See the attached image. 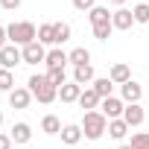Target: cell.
Segmentation results:
<instances>
[{
	"mask_svg": "<svg viewBox=\"0 0 149 149\" xmlns=\"http://www.w3.org/2000/svg\"><path fill=\"white\" fill-rule=\"evenodd\" d=\"M100 111H102L108 120H117V117H123L126 102H123L120 97H105V100H102V105H100Z\"/></svg>",
	"mask_w": 149,
	"mask_h": 149,
	"instance_id": "5",
	"label": "cell"
},
{
	"mask_svg": "<svg viewBox=\"0 0 149 149\" xmlns=\"http://www.w3.org/2000/svg\"><path fill=\"white\" fill-rule=\"evenodd\" d=\"M47 79H50V85L61 88V85L67 82V73H64V67H50V70H47Z\"/></svg>",
	"mask_w": 149,
	"mask_h": 149,
	"instance_id": "26",
	"label": "cell"
},
{
	"mask_svg": "<svg viewBox=\"0 0 149 149\" xmlns=\"http://www.w3.org/2000/svg\"><path fill=\"white\" fill-rule=\"evenodd\" d=\"M38 44L56 47V29H53V24H41V26H38Z\"/></svg>",
	"mask_w": 149,
	"mask_h": 149,
	"instance_id": "24",
	"label": "cell"
},
{
	"mask_svg": "<svg viewBox=\"0 0 149 149\" xmlns=\"http://www.w3.org/2000/svg\"><path fill=\"white\" fill-rule=\"evenodd\" d=\"M82 137H85V134H82V126H79V123H67V126L61 129V143H67V146H79Z\"/></svg>",
	"mask_w": 149,
	"mask_h": 149,
	"instance_id": "15",
	"label": "cell"
},
{
	"mask_svg": "<svg viewBox=\"0 0 149 149\" xmlns=\"http://www.w3.org/2000/svg\"><path fill=\"white\" fill-rule=\"evenodd\" d=\"M123 120L129 123V129H137V126H143V120H146V111H143V105H140V102H132V105H126V111H123Z\"/></svg>",
	"mask_w": 149,
	"mask_h": 149,
	"instance_id": "9",
	"label": "cell"
},
{
	"mask_svg": "<svg viewBox=\"0 0 149 149\" xmlns=\"http://www.w3.org/2000/svg\"><path fill=\"white\" fill-rule=\"evenodd\" d=\"M53 29H56V47H61V44L70 41V35H73L70 24H64V21H53Z\"/></svg>",
	"mask_w": 149,
	"mask_h": 149,
	"instance_id": "23",
	"label": "cell"
},
{
	"mask_svg": "<svg viewBox=\"0 0 149 149\" xmlns=\"http://www.w3.org/2000/svg\"><path fill=\"white\" fill-rule=\"evenodd\" d=\"M117 149H132V146H129V143H123V146H117Z\"/></svg>",
	"mask_w": 149,
	"mask_h": 149,
	"instance_id": "35",
	"label": "cell"
},
{
	"mask_svg": "<svg viewBox=\"0 0 149 149\" xmlns=\"http://www.w3.org/2000/svg\"><path fill=\"white\" fill-rule=\"evenodd\" d=\"M0 126H3V111H0Z\"/></svg>",
	"mask_w": 149,
	"mask_h": 149,
	"instance_id": "36",
	"label": "cell"
},
{
	"mask_svg": "<svg viewBox=\"0 0 149 149\" xmlns=\"http://www.w3.org/2000/svg\"><path fill=\"white\" fill-rule=\"evenodd\" d=\"M132 24H134V15H132V9H114L111 12V26L114 29H120V32H126V29H132Z\"/></svg>",
	"mask_w": 149,
	"mask_h": 149,
	"instance_id": "6",
	"label": "cell"
},
{
	"mask_svg": "<svg viewBox=\"0 0 149 149\" xmlns=\"http://www.w3.org/2000/svg\"><path fill=\"white\" fill-rule=\"evenodd\" d=\"M67 61H70L73 67H85V64H91V50H88V47H73V50L67 53Z\"/></svg>",
	"mask_w": 149,
	"mask_h": 149,
	"instance_id": "17",
	"label": "cell"
},
{
	"mask_svg": "<svg viewBox=\"0 0 149 149\" xmlns=\"http://www.w3.org/2000/svg\"><path fill=\"white\" fill-rule=\"evenodd\" d=\"M97 6V0H73V9H79V12H91Z\"/></svg>",
	"mask_w": 149,
	"mask_h": 149,
	"instance_id": "30",
	"label": "cell"
},
{
	"mask_svg": "<svg viewBox=\"0 0 149 149\" xmlns=\"http://www.w3.org/2000/svg\"><path fill=\"white\" fill-rule=\"evenodd\" d=\"M32 100H35V97H32V91H29V88H15V91L9 94V105H12V108H18V111L29 108V105H32Z\"/></svg>",
	"mask_w": 149,
	"mask_h": 149,
	"instance_id": "8",
	"label": "cell"
},
{
	"mask_svg": "<svg viewBox=\"0 0 149 149\" xmlns=\"http://www.w3.org/2000/svg\"><path fill=\"white\" fill-rule=\"evenodd\" d=\"M111 32H114L111 24H100V26H94V38H97V41H108Z\"/></svg>",
	"mask_w": 149,
	"mask_h": 149,
	"instance_id": "29",
	"label": "cell"
},
{
	"mask_svg": "<svg viewBox=\"0 0 149 149\" xmlns=\"http://www.w3.org/2000/svg\"><path fill=\"white\" fill-rule=\"evenodd\" d=\"M6 41H9V32H6V26H0V50L6 47Z\"/></svg>",
	"mask_w": 149,
	"mask_h": 149,
	"instance_id": "33",
	"label": "cell"
},
{
	"mask_svg": "<svg viewBox=\"0 0 149 149\" xmlns=\"http://www.w3.org/2000/svg\"><path fill=\"white\" fill-rule=\"evenodd\" d=\"M21 61H24V53H21V47H15V44H6L3 50H0V67H3V70H15Z\"/></svg>",
	"mask_w": 149,
	"mask_h": 149,
	"instance_id": "4",
	"label": "cell"
},
{
	"mask_svg": "<svg viewBox=\"0 0 149 149\" xmlns=\"http://www.w3.org/2000/svg\"><path fill=\"white\" fill-rule=\"evenodd\" d=\"M108 79H111L114 85H126V82H132V67H129L126 61H117V64H111V70H108Z\"/></svg>",
	"mask_w": 149,
	"mask_h": 149,
	"instance_id": "10",
	"label": "cell"
},
{
	"mask_svg": "<svg viewBox=\"0 0 149 149\" xmlns=\"http://www.w3.org/2000/svg\"><path fill=\"white\" fill-rule=\"evenodd\" d=\"M108 134H111L114 140H123V137L129 134V123H126L123 117H117V120H108Z\"/></svg>",
	"mask_w": 149,
	"mask_h": 149,
	"instance_id": "21",
	"label": "cell"
},
{
	"mask_svg": "<svg viewBox=\"0 0 149 149\" xmlns=\"http://www.w3.org/2000/svg\"><path fill=\"white\" fill-rule=\"evenodd\" d=\"M26 88L32 91V97H35L41 105H50V102H56V100H58V88H56V85H50L47 73H32L29 82H26Z\"/></svg>",
	"mask_w": 149,
	"mask_h": 149,
	"instance_id": "1",
	"label": "cell"
},
{
	"mask_svg": "<svg viewBox=\"0 0 149 149\" xmlns=\"http://www.w3.org/2000/svg\"><path fill=\"white\" fill-rule=\"evenodd\" d=\"M21 3H24V0H0V6H3L6 12H15V9H18Z\"/></svg>",
	"mask_w": 149,
	"mask_h": 149,
	"instance_id": "31",
	"label": "cell"
},
{
	"mask_svg": "<svg viewBox=\"0 0 149 149\" xmlns=\"http://www.w3.org/2000/svg\"><path fill=\"white\" fill-rule=\"evenodd\" d=\"M100 105H102V97H100L94 88H85L82 97H79V108H82V111H100Z\"/></svg>",
	"mask_w": 149,
	"mask_h": 149,
	"instance_id": "13",
	"label": "cell"
},
{
	"mask_svg": "<svg viewBox=\"0 0 149 149\" xmlns=\"http://www.w3.org/2000/svg\"><path fill=\"white\" fill-rule=\"evenodd\" d=\"M94 79H97V73H94V64H85V67H73V82H76V85H94Z\"/></svg>",
	"mask_w": 149,
	"mask_h": 149,
	"instance_id": "16",
	"label": "cell"
},
{
	"mask_svg": "<svg viewBox=\"0 0 149 149\" xmlns=\"http://www.w3.org/2000/svg\"><path fill=\"white\" fill-rule=\"evenodd\" d=\"M44 61H47V70H50V67H67V64H70V61H67V53H64L61 47L47 50V58H44Z\"/></svg>",
	"mask_w": 149,
	"mask_h": 149,
	"instance_id": "18",
	"label": "cell"
},
{
	"mask_svg": "<svg viewBox=\"0 0 149 149\" xmlns=\"http://www.w3.org/2000/svg\"><path fill=\"white\" fill-rule=\"evenodd\" d=\"M6 32H9V44H15V47H26V44L38 41V29H35V24H29V21L9 24Z\"/></svg>",
	"mask_w": 149,
	"mask_h": 149,
	"instance_id": "2",
	"label": "cell"
},
{
	"mask_svg": "<svg viewBox=\"0 0 149 149\" xmlns=\"http://www.w3.org/2000/svg\"><path fill=\"white\" fill-rule=\"evenodd\" d=\"M132 15H134V24H149V3H137Z\"/></svg>",
	"mask_w": 149,
	"mask_h": 149,
	"instance_id": "27",
	"label": "cell"
},
{
	"mask_svg": "<svg viewBox=\"0 0 149 149\" xmlns=\"http://www.w3.org/2000/svg\"><path fill=\"white\" fill-rule=\"evenodd\" d=\"M9 137H12V143H18V146H24V143H29L32 140V126L29 123H15L12 126V132H9Z\"/></svg>",
	"mask_w": 149,
	"mask_h": 149,
	"instance_id": "14",
	"label": "cell"
},
{
	"mask_svg": "<svg viewBox=\"0 0 149 149\" xmlns=\"http://www.w3.org/2000/svg\"><path fill=\"white\" fill-rule=\"evenodd\" d=\"M61 120L56 117V114H44V120H41V132L44 134H61Z\"/></svg>",
	"mask_w": 149,
	"mask_h": 149,
	"instance_id": "20",
	"label": "cell"
},
{
	"mask_svg": "<svg viewBox=\"0 0 149 149\" xmlns=\"http://www.w3.org/2000/svg\"><path fill=\"white\" fill-rule=\"evenodd\" d=\"M108 3H114V6H117V9H123V6H126V3H129V0H108Z\"/></svg>",
	"mask_w": 149,
	"mask_h": 149,
	"instance_id": "34",
	"label": "cell"
},
{
	"mask_svg": "<svg viewBox=\"0 0 149 149\" xmlns=\"http://www.w3.org/2000/svg\"><path fill=\"white\" fill-rule=\"evenodd\" d=\"M129 146L132 149H149V132H134Z\"/></svg>",
	"mask_w": 149,
	"mask_h": 149,
	"instance_id": "28",
	"label": "cell"
},
{
	"mask_svg": "<svg viewBox=\"0 0 149 149\" xmlns=\"http://www.w3.org/2000/svg\"><path fill=\"white\" fill-rule=\"evenodd\" d=\"M88 18H91V26H100V24H111V12H108L105 6H94V9L88 12Z\"/></svg>",
	"mask_w": 149,
	"mask_h": 149,
	"instance_id": "22",
	"label": "cell"
},
{
	"mask_svg": "<svg viewBox=\"0 0 149 149\" xmlns=\"http://www.w3.org/2000/svg\"><path fill=\"white\" fill-rule=\"evenodd\" d=\"M140 97H143V88L132 79V82H126V85H120V100L126 102V105H132V102H140Z\"/></svg>",
	"mask_w": 149,
	"mask_h": 149,
	"instance_id": "12",
	"label": "cell"
},
{
	"mask_svg": "<svg viewBox=\"0 0 149 149\" xmlns=\"http://www.w3.org/2000/svg\"><path fill=\"white\" fill-rule=\"evenodd\" d=\"M12 146H15V143H12V137L0 132V149H12Z\"/></svg>",
	"mask_w": 149,
	"mask_h": 149,
	"instance_id": "32",
	"label": "cell"
},
{
	"mask_svg": "<svg viewBox=\"0 0 149 149\" xmlns=\"http://www.w3.org/2000/svg\"><path fill=\"white\" fill-rule=\"evenodd\" d=\"M105 132H108V117L102 111H85V117H82V134L88 140H100Z\"/></svg>",
	"mask_w": 149,
	"mask_h": 149,
	"instance_id": "3",
	"label": "cell"
},
{
	"mask_svg": "<svg viewBox=\"0 0 149 149\" xmlns=\"http://www.w3.org/2000/svg\"><path fill=\"white\" fill-rule=\"evenodd\" d=\"M82 91H85L82 85H76V82L70 79V82H64V85L58 88V100H61V102H67V105H70V102H79Z\"/></svg>",
	"mask_w": 149,
	"mask_h": 149,
	"instance_id": "11",
	"label": "cell"
},
{
	"mask_svg": "<svg viewBox=\"0 0 149 149\" xmlns=\"http://www.w3.org/2000/svg\"><path fill=\"white\" fill-rule=\"evenodd\" d=\"M21 53H24V64H38V61L47 58V50H44V44H38V41L21 47Z\"/></svg>",
	"mask_w": 149,
	"mask_h": 149,
	"instance_id": "7",
	"label": "cell"
},
{
	"mask_svg": "<svg viewBox=\"0 0 149 149\" xmlns=\"http://www.w3.org/2000/svg\"><path fill=\"white\" fill-rule=\"evenodd\" d=\"M15 88H18V85H15V73L0 67V91H3V94H12Z\"/></svg>",
	"mask_w": 149,
	"mask_h": 149,
	"instance_id": "25",
	"label": "cell"
},
{
	"mask_svg": "<svg viewBox=\"0 0 149 149\" xmlns=\"http://www.w3.org/2000/svg\"><path fill=\"white\" fill-rule=\"evenodd\" d=\"M91 88H94V91H97V94H100L102 100H105V97H114V82H111L108 76H97Z\"/></svg>",
	"mask_w": 149,
	"mask_h": 149,
	"instance_id": "19",
	"label": "cell"
}]
</instances>
